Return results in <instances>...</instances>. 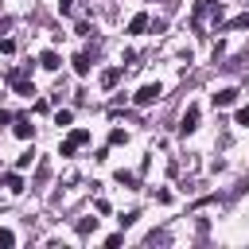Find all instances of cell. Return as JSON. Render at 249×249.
<instances>
[{"label": "cell", "mask_w": 249, "mask_h": 249, "mask_svg": "<svg viewBox=\"0 0 249 249\" xmlns=\"http://www.w3.org/2000/svg\"><path fill=\"white\" fill-rule=\"evenodd\" d=\"M117 183H124V187H132V183H136V175H132V171H117Z\"/></svg>", "instance_id": "obj_14"}, {"label": "cell", "mask_w": 249, "mask_h": 249, "mask_svg": "<svg viewBox=\"0 0 249 249\" xmlns=\"http://www.w3.org/2000/svg\"><path fill=\"white\" fill-rule=\"evenodd\" d=\"M160 97H163V86H160V82H144V86L132 93V101H136V105H156Z\"/></svg>", "instance_id": "obj_1"}, {"label": "cell", "mask_w": 249, "mask_h": 249, "mask_svg": "<svg viewBox=\"0 0 249 249\" xmlns=\"http://www.w3.org/2000/svg\"><path fill=\"white\" fill-rule=\"evenodd\" d=\"M121 74H124L121 66H113V70H105V74H101V86H105V89H113V86L121 82Z\"/></svg>", "instance_id": "obj_8"}, {"label": "cell", "mask_w": 249, "mask_h": 249, "mask_svg": "<svg viewBox=\"0 0 249 249\" xmlns=\"http://www.w3.org/2000/svg\"><path fill=\"white\" fill-rule=\"evenodd\" d=\"M31 132H35V124H31L27 117H16V136H19V140H31Z\"/></svg>", "instance_id": "obj_6"}, {"label": "cell", "mask_w": 249, "mask_h": 249, "mask_svg": "<svg viewBox=\"0 0 249 249\" xmlns=\"http://www.w3.org/2000/svg\"><path fill=\"white\" fill-rule=\"evenodd\" d=\"M58 12H62V16H70V12H74V0H58Z\"/></svg>", "instance_id": "obj_18"}, {"label": "cell", "mask_w": 249, "mask_h": 249, "mask_svg": "<svg viewBox=\"0 0 249 249\" xmlns=\"http://www.w3.org/2000/svg\"><path fill=\"white\" fill-rule=\"evenodd\" d=\"M198 128V105H191L187 113H183V121H179V132L187 136V132H195Z\"/></svg>", "instance_id": "obj_3"}, {"label": "cell", "mask_w": 249, "mask_h": 249, "mask_svg": "<svg viewBox=\"0 0 249 249\" xmlns=\"http://www.w3.org/2000/svg\"><path fill=\"white\" fill-rule=\"evenodd\" d=\"M233 101H237V89H233V86H226V89L214 93V105H218V109H226V105H233Z\"/></svg>", "instance_id": "obj_4"}, {"label": "cell", "mask_w": 249, "mask_h": 249, "mask_svg": "<svg viewBox=\"0 0 249 249\" xmlns=\"http://www.w3.org/2000/svg\"><path fill=\"white\" fill-rule=\"evenodd\" d=\"M74 74H82V78L89 74V54H86V51H82V54H74Z\"/></svg>", "instance_id": "obj_10"}, {"label": "cell", "mask_w": 249, "mask_h": 249, "mask_svg": "<svg viewBox=\"0 0 249 249\" xmlns=\"http://www.w3.org/2000/svg\"><path fill=\"white\" fill-rule=\"evenodd\" d=\"M237 124H241V128H249V105H241V109H237Z\"/></svg>", "instance_id": "obj_15"}, {"label": "cell", "mask_w": 249, "mask_h": 249, "mask_svg": "<svg viewBox=\"0 0 249 249\" xmlns=\"http://www.w3.org/2000/svg\"><path fill=\"white\" fill-rule=\"evenodd\" d=\"M39 66H43V70H58V66H62V58H58L54 51H43V54H39Z\"/></svg>", "instance_id": "obj_5"}, {"label": "cell", "mask_w": 249, "mask_h": 249, "mask_svg": "<svg viewBox=\"0 0 249 249\" xmlns=\"http://www.w3.org/2000/svg\"><path fill=\"white\" fill-rule=\"evenodd\" d=\"M12 86H16V93H19V97H31V93H35V86H31L27 78H23V82H12Z\"/></svg>", "instance_id": "obj_11"}, {"label": "cell", "mask_w": 249, "mask_h": 249, "mask_svg": "<svg viewBox=\"0 0 249 249\" xmlns=\"http://www.w3.org/2000/svg\"><path fill=\"white\" fill-rule=\"evenodd\" d=\"M86 140H89V132H86V128H70V136L62 140V148H58V152H62V156H74Z\"/></svg>", "instance_id": "obj_2"}, {"label": "cell", "mask_w": 249, "mask_h": 249, "mask_svg": "<svg viewBox=\"0 0 249 249\" xmlns=\"http://www.w3.org/2000/svg\"><path fill=\"white\" fill-rule=\"evenodd\" d=\"M4 187H8L12 195H19V191H23V179H19V171H8V175H4Z\"/></svg>", "instance_id": "obj_9"}, {"label": "cell", "mask_w": 249, "mask_h": 249, "mask_svg": "<svg viewBox=\"0 0 249 249\" xmlns=\"http://www.w3.org/2000/svg\"><path fill=\"white\" fill-rule=\"evenodd\" d=\"M124 140H128L124 128H113V132H109V144H124Z\"/></svg>", "instance_id": "obj_13"}, {"label": "cell", "mask_w": 249, "mask_h": 249, "mask_svg": "<svg viewBox=\"0 0 249 249\" xmlns=\"http://www.w3.org/2000/svg\"><path fill=\"white\" fill-rule=\"evenodd\" d=\"M70 121H74V113H70V109H58V113H54V124H58V128H66Z\"/></svg>", "instance_id": "obj_12"}, {"label": "cell", "mask_w": 249, "mask_h": 249, "mask_svg": "<svg viewBox=\"0 0 249 249\" xmlns=\"http://www.w3.org/2000/svg\"><path fill=\"white\" fill-rule=\"evenodd\" d=\"M93 226H97V218H93V222H89V218H82V222H78V233H89Z\"/></svg>", "instance_id": "obj_16"}, {"label": "cell", "mask_w": 249, "mask_h": 249, "mask_svg": "<svg viewBox=\"0 0 249 249\" xmlns=\"http://www.w3.org/2000/svg\"><path fill=\"white\" fill-rule=\"evenodd\" d=\"M8 121H12V113H8V109H0V124H8Z\"/></svg>", "instance_id": "obj_19"}, {"label": "cell", "mask_w": 249, "mask_h": 249, "mask_svg": "<svg viewBox=\"0 0 249 249\" xmlns=\"http://www.w3.org/2000/svg\"><path fill=\"white\" fill-rule=\"evenodd\" d=\"M0 245H16V233L12 230H0Z\"/></svg>", "instance_id": "obj_17"}, {"label": "cell", "mask_w": 249, "mask_h": 249, "mask_svg": "<svg viewBox=\"0 0 249 249\" xmlns=\"http://www.w3.org/2000/svg\"><path fill=\"white\" fill-rule=\"evenodd\" d=\"M128 31H132V35H144V31H148V16H144V12L132 16V19H128Z\"/></svg>", "instance_id": "obj_7"}]
</instances>
